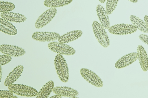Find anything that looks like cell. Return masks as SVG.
<instances>
[{
    "instance_id": "cell-13",
    "label": "cell",
    "mask_w": 148,
    "mask_h": 98,
    "mask_svg": "<svg viewBox=\"0 0 148 98\" xmlns=\"http://www.w3.org/2000/svg\"><path fill=\"white\" fill-rule=\"evenodd\" d=\"M82 34V32L80 30L71 31L60 36L58 41L64 43H70L79 38Z\"/></svg>"
},
{
    "instance_id": "cell-11",
    "label": "cell",
    "mask_w": 148,
    "mask_h": 98,
    "mask_svg": "<svg viewBox=\"0 0 148 98\" xmlns=\"http://www.w3.org/2000/svg\"><path fill=\"white\" fill-rule=\"evenodd\" d=\"M97 14L101 24L106 29H109L110 27L109 19L106 10L103 6L98 5L96 8Z\"/></svg>"
},
{
    "instance_id": "cell-31",
    "label": "cell",
    "mask_w": 148,
    "mask_h": 98,
    "mask_svg": "<svg viewBox=\"0 0 148 98\" xmlns=\"http://www.w3.org/2000/svg\"><path fill=\"white\" fill-rule=\"evenodd\" d=\"M13 98H18V97H17L16 96H15V95H14L13 97Z\"/></svg>"
},
{
    "instance_id": "cell-10",
    "label": "cell",
    "mask_w": 148,
    "mask_h": 98,
    "mask_svg": "<svg viewBox=\"0 0 148 98\" xmlns=\"http://www.w3.org/2000/svg\"><path fill=\"white\" fill-rule=\"evenodd\" d=\"M138 58L137 53H132L126 55L119 59L115 65L118 69L124 68L131 64Z\"/></svg>"
},
{
    "instance_id": "cell-8",
    "label": "cell",
    "mask_w": 148,
    "mask_h": 98,
    "mask_svg": "<svg viewBox=\"0 0 148 98\" xmlns=\"http://www.w3.org/2000/svg\"><path fill=\"white\" fill-rule=\"evenodd\" d=\"M60 35L55 32H36L32 36L33 39L40 42H50L58 40Z\"/></svg>"
},
{
    "instance_id": "cell-15",
    "label": "cell",
    "mask_w": 148,
    "mask_h": 98,
    "mask_svg": "<svg viewBox=\"0 0 148 98\" xmlns=\"http://www.w3.org/2000/svg\"><path fill=\"white\" fill-rule=\"evenodd\" d=\"M0 30L3 32L8 35H14L18 33L16 27L10 22L0 18Z\"/></svg>"
},
{
    "instance_id": "cell-5",
    "label": "cell",
    "mask_w": 148,
    "mask_h": 98,
    "mask_svg": "<svg viewBox=\"0 0 148 98\" xmlns=\"http://www.w3.org/2000/svg\"><path fill=\"white\" fill-rule=\"evenodd\" d=\"M137 28L132 24H115L109 29L110 33L116 35H125L136 32Z\"/></svg>"
},
{
    "instance_id": "cell-12",
    "label": "cell",
    "mask_w": 148,
    "mask_h": 98,
    "mask_svg": "<svg viewBox=\"0 0 148 98\" xmlns=\"http://www.w3.org/2000/svg\"><path fill=\"white\" fill-rule=\"evenodd\" d=\"M53 91L56 94H59L62 96L70 98L76 97L79 94L78 92L75 89L64 86L54 87Z\"/></svg>"
},
{
    "instance_id": "cell-23",
    "label": "cell",
    "mask_w": 148,
    "mask_h": 98,
    "mask_svg": "<svg viewBox=\"0 0 148 98\" xmlns=\"http://www.w3.org/2000/svg\"><path fill=\"white\" fill-rule=\"evenodd\" d=\"M11 56L6 54L1 55L0 56V64L1 66H4L9 63L12 59Z\"/></svg>"
},
{
    "instance_id": "cell-14",
    "label": "cell",
    "mask_w": 148,
    "mask_h": 98,
    "mask_svg": "<svg viewBox=\"0 0 148 98\" xmlns=\"http://www.w3.org/2000/svg\"><path fill=\"white\" fill-rule=\"evenodd\" d=\"M23 70V67L21 65L19 66L14 68L6 78L5 82V85L8 86L13 84L20 76Z\"/></svg>"
},
{
    "instance_id": "cell-19",
    "label": "cell",
    "mask_w": 148,
    "mask_h": 98,
    "mask_svg": "<svg viewBox=\"0 0 148 98\" xmlns=\"http://www.w3.org/2000/svg\"><path fill=\"white\" fill-rule=\"evenodd\" d=\"M72 1L73 0H45L44 4L48 7L56 8L67 5Z\"/></svg>"
},
{
    "instance_id": "cell-7",
    "label": "cell",
    "mask_w": 148,
    "mask_h": 98,
    "mask_svg": "<svg viewBox=\"0 0 148 98\" xmlns=\"http://www.w3.org/2000/svg\"><path fill=\"white\" fill-rule=\"evenodd\" d=\"M56 8H51L47 10L39 17L35 23L37 28H40L45 27L55 17L57 13Z\"/></svg>"
},
{
    "instance_id": "cell-1",
    "label": "cell",
    "mask_w": 148,
    "mask_h": 98,
    "mask_svg": "<svg viewBox=\"0 0 148 98\" xmlns=\"http://www.w3.org/2000/svg\"><path fill=\"white\" fill-rule=\"evenodd\" d=\"M55 66L60 79L64 82H67L69 78V70L66 61L62 55L58 54L56 56Z\"/></svg>"
},
{
    "instance_id": "cell-28",
    "label": "cell",
    "mask_w": 148,
    "mask_h": 98,
    "mask_svg": "<svg viewBox=\"0 0 148 98\" xmlns=\"http://www.w3.org/2000/svg\"><path fill=\"white\" fill-rule=\"evenodd\" d=\"M2 76V69L1 66V70H0V78H1V80Z\"/></svg>"
},
{
    "instance_id": "cell-24",
    "label": "cell",
    "mask_w": 148,
    "mask_h": 98,
    "mask_svg": "<svg viewBox=\"0 0 148 98\" xmlns=\"http://www.w3.org/2000/svg\"><path fill=\"white\" fill-rule=\"evenodd\" d=\"M14 96L13 93L10 90H1L0 91V97L1 98H13Z\"/></svg>"
},
{
    "instance_id": "cell-16",
    "label": "cell",
    "mask_w": 148,
    "mask_h": 98,
    "mask_svg": "<svg viewBox=\"0 0 148 98\" xmlns=\"http://www.w3.org/2000/svg\"><path fill=\"white\" fill-rule=\"evenodd\" d=\"M1 17L3 19L10 22L20 23L25 21L27 19L24 16L13 12H5L2 13Z\"/></svg>"
},
{
    "instance_id": "cell-4",
    "label": "cell",
    "mask_w": 148,
    "mask_h": 98,
    "mask_svg": "<svg viewBox=\"0 0 148 98\" xmlns=\"http://www.w3.org/2000/svg\"><path fill=\"white\" fill-rule=\"evenodd\" d=\"M48 47L53 52L60 55H71L76 53L75 49L65 43L57 42H52L49 43Z\"/></svg>"
},
{
    "instance_id": "cell-17",
    "label": "cell",
    "mask_w": 148,
    "mask_h": 98,
    "mask_svg": "<svg viewBox=\"0 0 148 98\" xmlns=\"http://www.w3.org/2000/svg\"><path fill=\"white\" fill-rule=\"evenodd\" d=\"M137 53L141 67L143 70L146 72L148 69V57L145 49L141 45L138 47Z\"/></svg>"
},
{
    "instance_id": "cell-18",
    "label": "cell",
    "mask_w": 148,
    "mask_h": 98,
    "mask_svg": "<svg viewBox=\"0 0 148 98\" xmlns=\"http://www.w3.org/2000/svg\"><path fill=\"white\" fill-rule=\"evenodd\" d=\"M54 87V84L53 81L51 80L47 82L41 89L36 98H47L53 91Z\"/></svg>"
},
{
    "instance_id": "cell-26",
    "label": "cell",
    "mask_w": 148,
    "mask_h": 98,
    "mask_svg": "<svg viewBox=\"0 0 148 98\" xmlns=\"http://www.w3.org/2000/svg\"><path fill=\"white\" fill-rule=\"evenodd\" d=\"M144 20L146 25L148 28V16L146 15L145 16Z\"/></svg>"
},
{
    "instance_id": "cell-30",
    "label": "cell",
    "mask_w": 148,
    "mask_h": 98,
    "mask_svg": "<svg viewBox=\"0 0 148 98\" xmlns=\"http://www.w3.org/2000/svg\"><path fill=\"white\" fill-rule=\"evenodd\" d=\"M99 1L101 3H105L106 0H99Z\"/></svg>"
},
{
    "instance_id": "cell-25",
    "label": "cell",
    "mask_w": 148,
    "mask_h": 98,
    "mask_svg": "<svg viewBox=\"0 0 148 98\" xmlns=\"http://www.w3.org/2000/svg\"><path fill=\"white\" fill-rule=\"evenodd\" d=\"M140 39L143 43L148 45V35L145 34H141L139 36Z\"/></svg>"
},
{
    "instance_id": "cell-20",
    "label": "cell",
    "mask_w": 148,
    "mask_h": 98,
    "mask_svg": "<svg viewBox=\"0 0 148 98\" xmlns=\"http://www.w3.org/2000/svg\"><path fill=\"white\" fill-rule=\"evenodd\" d=\"M130 18L134 25L137 29L143 32L148 33V28L145 23L141 19L134 15L131 16Z\"/></svg>"
},
{
    "instance_id": "cell-6",
    "label": "cell",
    "mask_w": 148,
    "mask_h": 98,
    "mask_svg": "<svg viewBox=\"0 0 148 98\" xmlns=\"http://www.w3.org/2000/svg\"><path fill=\"white\" fill-rule=\"evenodd\" d=\"M80 73L86 80L95 87L101 88L103 86V82L101 78L93 71L87 68H83L80 70Z\"/></svg>"
},
{
    "instance_id": "cell-29",
    "label": "cell",
    "mask_w": 148,
    "mask_h": 98,
    "mask_svg": "<svg viewBox=\"0 0 148 98\" xmlns=\"http://www.w3.org/2000/svg\"><path fill=\"white\" fill-rule=\"evenodd\" d=\"M128 1L133 3H136L138 2V0H128Z\"/></svg>"
},
{
    "instance_id": "cell-3",
    "label": "cell",
    "mask_w": 148,
    "mask_h": 98,
    "mask_svg": "<svg viewBox=\"0 0 148 98\" xmlns=\"http://www.w3.org/2000/svg\"><path fill=\"white\" fill-rule=\"evenodd\" d=\"M8 89L13 93L22 96L34 97L38 93V91L34 88L22 84H12L9 86Z\"/></svg>"
},
{
    "instance_id": "cell-27",
    "label": "cell",
    "mask_w": 148,
    "mask_h": 98,
    "mask_svg": "<svg viewBox=\"0 0 148 98\" xmlns=\"http://www.w3.org/2000/svg\"><path fill=\"white\" fill-rule=\"evenodd\" d=\"M62 96L60 95H59V94H56V95L53 96L52 97H50V98H62Z\"/></svg>"
},
{
    "instance_id": "cell-21",
    "label": "cell",
    "mask_w": 148,
    "mask_h": 98,
    "mask_svg": "<svg viewBox=\"0 0 148 98\" xmlns=\"http://www.w3.org/2000/svg\"><path fill=\"white\" fill-rule=\"evenodd\" d=\"M15 5L12 3L8 2H0V12L3 13L9 12L13 10L15 8Z\"/></svg>"
},
{
    "instance_id": "cell-2",
    "label": "cell",
    "mask_w": 148,
    "mask_h": 98,
    "mask_svg": "<svg viewBox=\"0 0 148 98\" xmlns=\"http://www.w3.org/2000/svg\"><path fill=\"white\" fill-rule=\"evenodd\" d=\"M92 29L99 43L103 47H108L110 44L109 39L105 28L101 24L97 21H94Z\"/></svg>"
},
{
    "instance_id": "cell-9",
    "label": "cell",
    "mask_w": 148,
    "mask_h": 98,
    "mask_svg": "<svg viewBox=\"0 0 148 98\" xmlns=\"http://www.w3.org/2000/svg\"><path fill=\"white\" fill-rule=\"evenodd\" d=\"M0 51L3 53L14 57H20L26 53V51L21 47L15 45H2L0 47Z\"/></svg>"
},
{
    "instance_id": "cell-22",
    "label": "cell",
    "mask_w": 148,
    "mask_h": 98,
    "mask_svg": "<svg viewBox=\"0 0 148 98\" xmlns=\"http://www.w3.org/2000/svg\"><path fill=\"white\" fill-rule=\"evenodd\" d=\"M119 0H107L106 10L108 15L112 14L117 6Z\"/></svg>"
}]
</instances>
